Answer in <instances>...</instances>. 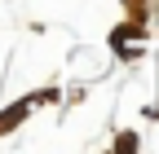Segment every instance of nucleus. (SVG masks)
I'll return each instance as SVG.
<instances>
[{
    "mask_svg": "<svg viewBox=\"0 0 159 154\" xmlns=\"http://www.w3.org/2000/svg\"><path fill=\"white\" fill-rule=\"evenodd\" d=\"M22 114H27V106H13L9 114H0V132H9V128H13V119H22Z\"/></svg>",
    "mask_w": 159,
    "mask_h": 154,
    "instance_id": "f257e3e1",
    "label": "nucleus"
}]
</instances>
